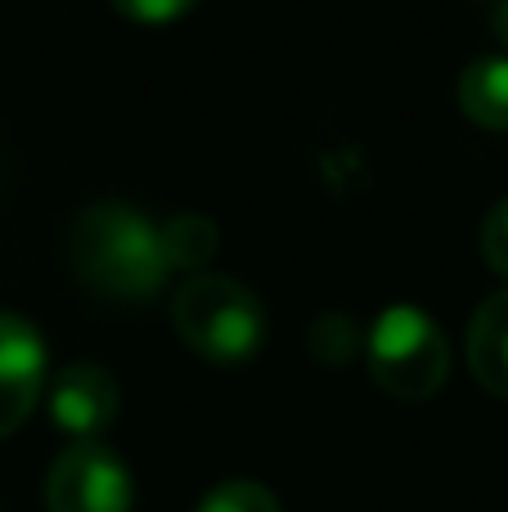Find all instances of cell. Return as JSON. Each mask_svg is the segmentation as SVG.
Masks as SVG:
<instances>
[{"label":"cell","mask_w":508,"mask_h":512,"mask_svg":"<svg viewBox=\"0 0 508 512\" xmlns=\"http://www.w3.org/2000/svg\"><path fill=\"white\" fill-rule=\"evenodd\" d=\"M72 265L81 283L113 301H144L162 292L171 265L162 256L158 221L122 198L90 203L72 225Z\"/></svg>","instance_id":"cell-1"},{"label":"cell","mask_w":508,"mask_h":512,"mask_svg":"<svg viewBox=\"0 0 508 512\" xmlns=\"http://www.w3.org/2000/svg\"><path fill=\"white\" fill-rule=\"evenodd\" d=\"M171 324L207 364H243L266 342V306L234 274H189L171 297Z\"/></svg>","instance_id":"cell-2"},{"label":"cell","mask_w":508,"mask_h":512,"mask_svg":"<svg viewBox=\"0 0 508 512\" xmlns=\"http://www.w3.org/2000/svg\"><path fill=\"white\" fill-rule=\"evenodd\" d=\"M365 364L383 396L405 400V405H423L450 378V342L428 310L387 306L369 324Z\"/></svg>","instance_id":"cell-3"},{"label":"cell","mask_w":508,"mask_h":512,"mask_svg":"<svg viewBox=\"0 0 508 512\" xmlns=\"http://www.w3.org/2000/svg\"><path fill=\"white\" fill-rule=\"evenodd\" d=\"M135 486L108 445L77 441L50 463L45 512H131Z\"/></svg>","instance_id":"cell-4"},{"label":"cell","mask_w":508,"mask_h":512,"mask_svg":"<svg viewBox=\"0 0 508 512\" xmlns=\"http://www.w3.org/2000/svg\"><path fill=\"white\" fill-rule=\"evenodd\" d=\"M45 391V337L14 310H0V436L32 418Z\"/></svg>","instance_id":"cell-5"},{"label":"cell","mask_w":508,"mask_h":512,"mask_svg":"<svg viewBox=\"0 0 508 512\" xmlns=\"http://www.w3.org/2000/svg\"><path fill=\"white\" fill-rule=\"evenodd\" d=\"M117 409V378L99 364H68L50 387V418L63 436H72V445L99 441L117 423Z\"/></svg>","instance_id":"cell-6"},{"label":"cell","mask_w":508,"mask_h":512,"mask_svg":"<svg viewBox=\"0 0 508 512\" xmlns=\"http://www.w3.org/2000/svg\"><path fill=\"white\" fill-rule=\"evenodd\" d=\"M468 369L477 387L508 400V288L486 297L468 324Z\"/></svg>","instance_id":"cell-7"},{"label":"cell","mask_w":508,"mask_h":512,"mask_svg":"<svg viewBox=\"0 0 508 512\" xmlns=\"http://www.w3.org/2000/svg\"><path fill=\"white\" fill-rule=\"evenodd\" d=\"M459 108L486 131H508V59L482 54L459 72Z\"/></svg>","instance_id":"cell-8"},{"label":"cell","mask_w":508,"mask_h":512,"mask_svg":"<svg viewBox=\"0 0 508 512\" xmlns=\"http://www.w3.org/2000/svg\"><path fill=\"white\" fill-rule=\"evenodd\" d=\"M162 234V256H167L171 270H189V274H203V265L216 256V225L198 212H185V216H171V221L158 225Z\"/></svg>","instance_id":"cell-9"},{"label":"cell","mask_w":508,"mask_h":512,"mask_svg":"<svg viewBox=\"0 0 508 512\" xmlns=\"http://www.w3.org/2000/svg\"><path fill=\"white\" fill-rule=\"evenodd\" d=\"M194 512H284V508L261 481H225V486L207 490V499Z\"/></svg>","instance_id":"cell-10"},{"label":"cell","mask_w":508,"mask_h":512,"mask_svg":"<svg viewBox=\"0 0 508 512\" xmlns=\"http://www.w3.org/2000/svg\"><path fill=\"white\" fill-rule=\"evenodd\" d=\"M126 23H140V27H167L176 18H185L198 0H108Z\"/></svg>","instance_id":"cell-11"},{"label":"cell","mask_w":508,"mask_h":512,"mask_svg":"<svg viewBox=\"0 0 508 512\" xmlns=\"http://www.w3.org/2000/svg\"><path fill=\"white\" fill-rule=\"evenodd\" d=\"M482 256H486V265H491L495 274H504L508 279V198H500V203L486 212V221H482Z\"/></svg>","instance_id":"cell-12"},{"label":"cell","mask_w":508,"mask_h":512,"mask_svg":"<svg viewBox=\"0 0 508 512\" xmlns=\"http://www.w3.org/2000/svg\"><path fill=\"white\" fill-rule=\"evenodd\" d=\"M495 36L508 45V0H495Z\"/></svg>","instance_id":"cell-13"}]
</instances>
